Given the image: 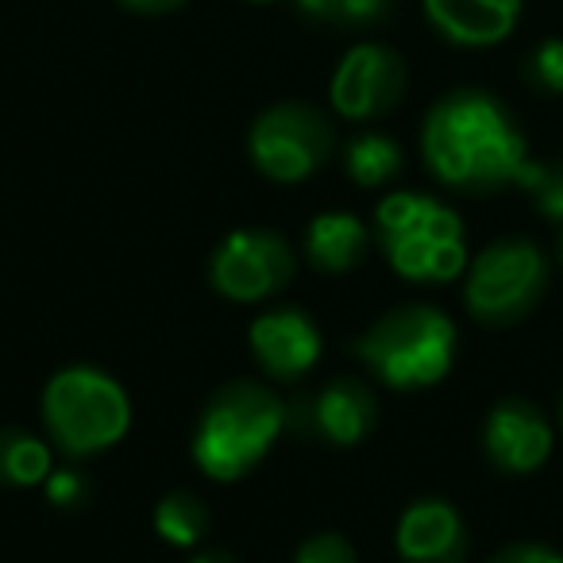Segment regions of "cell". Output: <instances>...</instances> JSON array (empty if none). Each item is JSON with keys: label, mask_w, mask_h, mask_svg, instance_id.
<instances>
[{"label": "cell", "mask_w": 563, "mask_h": 563, "mask_svg": "<svg viewBox=\"0 0 563 563\" xmlns=\"http://www.w3.org/2000/svg\"><path fill=\"white\" fill-rule=\"evenodd\" d=\"M429 170L463 194H490L501 186H529L537 163L521 128L498 97L483 89H455L440 97L421 128Z\"/></svg>", "instance_id": "cell-1"}, {"label": "cell", "mask_w": 563, "mask_h": 563, "mask_svg": "<svg viewBox=\"0 0 563 563\" xmlns=\"http://www.w3.org/2000/svg\"><path fill=\"white\" fill-rule=\"evenodd\" d=\"M290 421V409L258 383H228L205 406L194 432V460L217 483L247 475L274 448L278 432Z\"/></svg>", "instance_id": "cell-2"}, {"label": "cell", "mask_w": 563, "mask_h": 563, "mask_svg": "<svg viewBox=\"0 0 563 563\" xmlns=\"http://www.w3.org/2000/svg\"><path fill=\"white\" fill-rule=\"evenodd\" d=\"M378 243L409 282H452L467 271V240L455 209L429 194H390L375 212Z\"/></svg>", "instance_id": "cell-3"}, {"label": "cell", "mask_w": 563, "mask_h": 563, "mask_svg": "<svg viewBox=\"0 0 563 563\" xmlns=\"http://www.w3.org/2000/svg\"><path fill=\"white\" fill-rule=\"evenodd\" d=\"M355 352L378 383L394 390H424L452 371L455 324L437 306H401L363 332Z\"/></svg>", "instance_id": "cell-4"}, {"label": "cell", "mask_w": 563, "mask_h": 563, "mask_svg": "<svg viewBox=\"0 0 563 563\" xmlns=\"http://www.w3.org/2000/svg\"><path fill=\"white\" fill-rule=\"evenodd\" d=\"M43 421L66 455H97L132 424L124 386L97 367H66L43 390Z\"/></svg>", "instance_id": "cell-5"}, {"label": "cell", "mask_w": 563, "mask_h": 563, "mask_svg": "<svg viewBox=\"0 0 563 563\" xmlns=\"http://www.w3.org/2000/svg\"><path fill=\"white\" fill-rule=\"evenodd\" d=\"M548 290V258L532 240H498L478 251L467 271L463 301L486 329H509L540 306Z\"/></svg>", "instance_id": "cell-6"}, {"label": "cell", "mask_w": 563, "mask_h": 563, "mask_svg": "<svg viewBox=\"0 0 563 563\" xmlns=\"http://www.w3.org/2000/svg\"><path fill=\"white\" fill-rule=\"evenodd\" d=\"M251 158L274 181H306L329 163L332 128L317 109L298 101L274 104L251 124Z\"/></svg>", "instance_id": "cell-7"}, {"label": "cell", "mask_w": 563, "mask_h": 563, "mask_svg": "<svg viewBox=\"0 0 563 563\" xmlns=\"http://www.w3.org/2000/svg\"><path fill=\"white\" fill-rule=\"evenodd\" d=\"M294 274L290 243L274 232L258 228H240L224 235L220 247L212 251L209 278L224 298L232 301H263L278 294Z\"/></svg>", "instance_id": "cell-8"}, {"label": "cell", "mask_w": 563, "mask_h": 563, "mask_svg": "<svg viewBox=\"0 0 563 563\" xmlns=\"http://www.w3.org/2000/svg\"><path fill=\"white\" fill-rule=\"evenodd\" d=\"M406 93V63L398 51L383 43H360L340 58L332 74V109L344 120H375L386 117Z\"/></svg>", "instance_id": "cell-9"}, {"label": "cell", "mask_w": 563, "mask_h": 563, "mask_svg": "<svg viewBox=\"0 0 563 563\" xmlns=\"http://www.w3.org/2000/svg\"><path fill=\"white\" fill-rule=\"evenodd\" d=\"M552 424L532 401L506 398L483 421V452L501 475H532L552 455Z\"/></svg>", "instance_id": "cell-10"}, {"label": "cell", "mask_w": 563, "mask_h": 563, "mask_svg": "<svg viewBox=\"0 0 563 563\" xmlns=\"http://www.w3.org/2000/svg\"><path fill=\"white\" fill-rule=\"evenodd\" d=\"M251 352L271 378L294 383L321 360V332L298 309H274L251 324Z\"/></svg>", "instance_id": "cell-11"}, {"label": "cell", "mask_w": 563, "mask_h": 563, "mask_svg": "<svg viewBox=\"0 0 563 563\" xmlns=\"http://www.w3.org/2000/svg\"><path fill=\"white\" fill-rule=\"evenodd\" d=\"M429 24L455 47H498L517 32L525 0H421Z\"/></svg>", "instance_id": "cell-12"}, {"label": "cell", "mask_w": 563, "mask_h": 563, "mask_svg": "<svg viewBox=\"0 0 563 563\" xmlns=\"http://www.w3.org/2000/svg\"><path fill=\"white\" fill-rule=\"evenodd\" d=\"M398 555L406 563H463L467 529L452 501L421 498L398 521Z\"/></svg>", "instance_id": "cell-13"}, {"label": "cell", "mask_w": 563, "mask_h": 563, "mask_svg": "<svg viewBox=\"0 0 563 563\" xmlns=\"http://www.w3.org/2000/svg\"><path fill=\"white\" fill-rule=\"evenodd\" d=\"M301 424L324 444L352 448L375 424V394L360 378H336L301 406Z\"/></svg>", "instance_id": "cell-14"}, {"label": "cell", "mask_w": 563, "mask_h": 563, "mask_svg": "<svg viewBox=\"0 0 563 563\" xmlns=\"http://www.w3.org/2000/svg\"><path fill=\"white\" fill-rule=\"evenodd\" d=\"M306 251L317 271L344 274L360 266L363 251H367V228L355 212H321L309 224Z\"/></svg>", "instance_id": "cell-15"}, {"label": "cell", "mask_w": 563, "mask_h": 563, "mask_svg": "<svg viewBox=\"0 0 563 563\" xmlns=\"http://www.w3.org/2000/svg\"><path fill=\"white\" fill-rule=\"evenodd\" d=\"M55 471L51 448L40 437L20 429H0V483L4 486H43Z\"/></svg>", "instance_id": "cell-16"}, {"label": "cell", "mask_w": 563, "mask_h": 563, "mask_svg": "<svg viewBox=\"0 0 563 563\" xmlns=\"http://www.w3.org/2000/svg\"><path fill=\"white\" fill-rule=\"evenodd\" d=\"M212 517H209V506H205L197 494L189 490H174L158 501L155 509V532L174 548H194L201 544V537L209 532Z\"/></svg>", "instance_id": "cell-17"}, {"label": "cell", "mask_w": 563, "mask_h": 563, "mask_svg": "<svg viewBox=\"0 0 563 563\" xmlns=\"http://www.w3.org/2000/svg\"><path fill=\"white\" fill-rule=\"evenodd\" d=\"M347 174H352L355 186L363 189H375V186H386L394 174L401 170V147L383 132H367V135H355L347 143Z\"/></svg>", "instance_id": "cell-18"}, {"label": "cell", "mask_w": 563, "mask_h": 563, "mask_svg": "<svg viewBox=\"0 0 563 563\" xmlns=\"http://www.w3.org/2000/svg\"><path fill=\"white\" fill-rule=\"evenodd\" d=\"M298 9L317 24L336 27H363L386 16L390 0H298Z\"/></svg>", "instance_id": "cell-19"}, {"label": "cell", "mask_w": 563, "mask_h": 563, "mask_svg": "<svg viewBox=\"0 0 563 563\" xmlns=\"http://www.w3.org/2000/svg\"><path fill=\"white\" fill-rule=\"evenodd\" d=\"M525 78H529L532 89L548 97L563 93V40H544L532 47V55L525 58Z\"/></svg>", "instance_id": "cell-20"}, {"label": "cell", "mask_w": 563, "mask_h": 563, "mask_svg": "<svg viewBox=\"0 0 563 563\" xmlns=\"http://www.w3.org/2000/svg\"><path fill=\"white\" fill-rule=\"evenodd\" d=\"M525 189L532 194V205H537L540 217L563 224V163H537Z\"/></svg>", "instance_id": "cell-21"}, {"label": "cell", "mask_w": 563, "mask_h": 563, "mask_svg": "<svg viewBox=\"0 0 563 563\" xmlns=\"http://www.w3.org/2000/svg\"><path fill=\"white\" fill-rule=\"evenodd\" d=\"M294 563H355V552L340 532H317L298 548Z\"/></svg>", "instance_id": "cell-22"}, {"label": "cell", "mask_w": 563, "mask_h": 563, "mask_svg": "<svg viewBox=\"0 0 563 563\" xmlns=\"http://www.w3.org/2000/svg\"><path fill=\"white\" fill-rule=\"evenodd\" d=\"M43 490H47L51 506L58 509H74L81 506V498H86V478L78 475V471H51V478L43 483Z\"/></svg>", "instance_id": "cell-23"}, {"label": "cell", "mask_w": 563, "mask_h": 563, "mask_svg": "<svg viewBox=\"0 0 563 563\" xmlns=\"http://www.w3.org/2000/svg\"><path fill=\"white\" fill-rule=\"evenodd\" d=\"M486 563H563V552L548 544H509L501 552H494Z\"/></svg>", "instance_id": "cell-24"}, {"label": "cell", "mask_w": 563, "mask_h": 563, "mask_svg": "<svg viewBox=\"0 0 563 563\" xmlns=\"http://www.w3.org/2000/svg\"><path fill=\"white\" fill-rule=\"evenodd\" d=\"M124 9H132V12H143V16H163V12H174V9H181L186 0H120Z\"/></svg>", "instance_id": "cell-25"}, {"label": "cell", "mask_w": 563, "mask_h": 563, "mask_svg": "<svg viewBox=\"0 0 563 563\" xmlns=\"http://www.w3.org/2000/svg\"><path fill=\"white\" fill-rule=\"evenodd\" d=\"M194 563H232L228 555H220V552H209V555H201V560H194Z\"/></svg>", "instance_id": "cell-26"}, {"label": "cell", "mask_w": 563, "mask_h": 563, "mask_svg": "<svg viewBox=\"0 0 563 563\" xmlns=\"http://www.w3.org/2000/svg\"><path fill=\"white\" fill-rule=\"evenodd\" d=\"M555 258H560V266H563V228H560V235H555Z\"/></svg>", "instance_id": "cell-27"}, {"label": "cell", "mask_w": 563, "mask_h": 563, "mask_svg": "<svg viewBox=\"0 0 563 563\" xmlns=\"http://www.w3.org/2000/svg\"><path fill=\"white\" fill-rule=\"evenodd\" d=\"M555 413H560V429H563V394H560V409H555Z\"/></svg>", "instance_id": "cell-28"}, {"label": "cell", "mask_w": 563, "mask_h": 563, "mask_svg": "<svg viewBox=\"0 0 563 563\" xmlns=\"http://www.w3.org/2000/svg\"><path fill=\"white\" fill-rule=\"evenodd\" d=\"M247 4H274V0H247Z\"/></svg>", "instance_id": "cell-29"}]
</instances>
